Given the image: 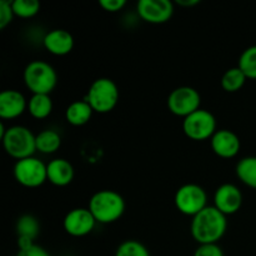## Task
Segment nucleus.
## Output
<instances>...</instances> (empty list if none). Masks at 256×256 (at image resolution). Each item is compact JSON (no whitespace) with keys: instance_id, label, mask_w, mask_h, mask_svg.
I'll return each instance as SVG.
<instances>
[{"instance_id":"30","label":"nucleus","mask_w":256,"mask_h":256,"mask_svg":"<svg viewBox=\"0 0 256 256\" xmlns=\"http://www.w3.org/2000/svg\"><path fill=\"white\" fill-rule=\"evenodd\" d=\"M199 0H176V4L182 8H192L199 4Z\"/></svg>"},{"instance_id":"5","label":"nucleus","mask_w":256,"mask_h":256,"mask_svg":"<svg viewBox=\"0 0 256 256\" xmlns=\"http://www.w3.org/2000/svg\"><path fill=\"white\" fill-rule=\"evenodd\" d=\"M120 92L118 85L110 78H99L90 85L84 100L90 104L94 112L108 114L115 109Z\"/></svg>"},{"instance_id":"14","label":"nucleus","mask_w":256,"mask_h":256,"mask_svg":"<svg viewBox=\"0 0 256 256\" xmlns=\"http://www.w3.org/2000/svg\"><path fill=\"white\" fill-rule=\"evenodd\" d=\"M28 110V100L20 92L14 89L2 90L0 92V118L12 120L19 118Z\"/></svg>"},{"instance_id":"25","label":"nucleus","mask_w":256,"mask_h":256,"mask_svg":"<svg viewBox=\"0 0 256 256\" xmlns=\"http://www.w3.org/2000/svg\"><path fill=\"white\" fill-rule=\"evenodd\" d=\"M115 256H150L149 250L138 240H125L118 246Z\"/></svg>"},{"instance_id":"13","label":"nucleus","mask_w":256,"mask_h":256,"mask_svg":"<svg viewBox=\"0 0 256 256\" xmlns=\"http://www.w3.org/2000/svg\"><path fill=\"white\" fill-rule=\"evenodd\" d=\"M210 142L212 152L222 159H232L236 156L242 148L239 136L229 129L216 130L210 139Z\"/></svg>"},{"instance_id":"28","label":"nucleus","mask_w":256,"mask_h":256,"mask_svg":"<svg viewBox=\"0 0 256 256\" xmlns=\"http://www.w3.org/2000/svg\"><path fill=\"white\" fill-rule=\"evenodd\" d=\"M99 5L108 12H118L126 5L125 0H100Z\"/></svg>"},{"instance_id":"7","label":"nucleus","mask_w":256,"mask_h":256,"mask_svg":"<svg viewBox=\"0 0 256 256\" xmlns=\"http://www.w3.org/2000/svg\"><path fill=\"white\" fill-rule=\"evenodd\" d=\"M14 178L25 188H39L48 180L46 164L35 156L16 160L14 165Z\"/></svg>"},{"instance_id":"15","label":"nucleus","mask_w":256,"mask_h":256,"mask_svg":"<svg viewBox=\"0 0 256 256\" xmlns=\"http://www.w3.org/2000/svg\"><path fill=\"white\" fill-rule=\"evenodd\" d=\"M74 36L68 30L52 29L45 34L42 45L52 55L64 56L74 48Z\"/></svg>"},{"instance_id":"18","label":"nucleus","mask_w":256,"mask_h":256,"mask_svg":"<svg viewBox=\"0 0 256 256\" xmlns=\"http://www.w3.org/2000/svg\"><path fill=\"white\" fill-rule=\"evenodd\" d=\"M15 230H16L18 239L19 240H28V242H35V239H36L40 232V222L34 215H22L16 220Z\"/></svg>"},{"instance_id":"29","label":"nucleus","mask_w":256,"mask_h":256,"mask_svg":"<svg viewBox=\"0 0 256 256\" xmlns=\"http://www.w3.org/2000/svg\"><path fill=\"white\" fill-rule=\"evenodd\" d=\"M16 256H50V254L42 246L34 244L26 249H20Z\"/></svg>"},{"instance_id":"12","label":"nucleus","mask_w":256,"mask_h":256,"mask_svg":"<svg viewBox=\"0 0 256 256\" xmlns=\"http://www.w3.org/2000/svg\"><path fill=\"white\" fill-rule=\"evenodd\" d=\"M242 192L236 185L222 184L215 190L214 206L224 215H232L242 209Z\"/></svg>"},{"instance_id":"17","label":"nucleus","mask_w":256,"mask_h":256,"mask_svg":"<svg viewBox=\"0 0 256 256\" xmlns=\"http://www.w3.org/2000/svg\"><path fill=\"white\" fill-rule=\"evenodd\" d=\"M94 110L86 100H76L65 110V119L72 126H82L92 119Z\"/></svg>"},{"instance_id":"16","label":"nucleus","mask_w":256,"mask_h":256,"mask_svg":"<svg viewBox=\"0 0 256 256\" xmlns=\"http://www.w3.org/2000/svg\"><path fill=\"white\" fill-rule=\"evenodd\" d=\"M48 182L55 186H66L72 182L75 176V170L72 162L62 158L50 160L46 164Z\"/></svg>"},{"instance_id":"9","label":"nucleus","mask_w":256,"mask_h":256,"mask_svg":"<svg viewBox=\"0 0 256 256\" xmlns=\"http://www.w3.org/2000/svg\"><path fill=\"white\" fill-rule=\"evenodd\" d=\"M168 109L176 116L186 118L200 109L202 96L199 92L192 86H179L168 96Z\"/></svg>"},{"instance_id":"3","label":"nucleus","mask_w":256,"mask_h":256,"mask_svg":"<svg viewBox=\"0 0 256 256\" xmlns=\"http://www.w3.org/2000/svg\"><path fill=\"white\" fill-rule=\"evenodd\" d=\"M25 86L32 94H46L55 89L58 84V74L54 66L42 60H32L25 66L22 72Z\"/></svg>"},{"instance_id":"22","label":"nucleus","mask_w":256,"mask_h":256,"mask_svg":"<svg viewBox=\"0 0 256 256\" xmlns=\"http://www.w3.org/2000/svg\"><path fill=\"white\" fill-rule=\"evenodd\" d=\"M246 75L239 66L230 68L224 72L222 78V88L226 92H236L242 89L246 82Z\"/></svg>"},{"instance_id":"1","label":"nucleus","mask_w":256,"mask_h":256,"mask_svg":"<svg viewBox=\"0 0 256 256\" xmlns=\"http://www.w3.org/2000/svg\"><path fill=\"white\" fill-rule=\"evenodd\" d=\"M228 229L226 215L212 206H206L195 215L190 224V232L195 242L202 244H218Z\"/></svg>"},{"instance_id":"4","label":"nucleus","mask_w":256,"mask_h":256,"mask_svg":"<svg viewBox=\"0 0 256 256\" xmlns=\"http://www.w3.org/2000/svg\"><path fill=\"white\" fill-rule=\"evenodd\" d=\"M2 142L5 152L16 160L34 156L36 152V135L22 125L8 128Z\"/></svg>"},{"instance_id":"19","label":"nucleus","mask_w":256,"mask_h":256,"mask_svg":"<svg viewBox=\"0 0 256 256\" xmlns=\"http://www.w3.org/2000/svg\"><path fill=\"white\" fill-rule=\"evenodd\" d=\"M28 112L34 119H46L52 112V96L46 94H32L28 100Z\"/></svg>"},{"instance_id":"20","label":"nucleus","mask_w":256,"mask_h":256,"mask_svg":"<svg viewBox=\"0 0 256 256\" xmlns=\"http://www.w3.org/2000/svg\"><path fill=\"white\" fill-rule=\"evenodd\" d=\"M62 146V136L56 130L46 129L36 135V152L42 154H54Z\"/></svg>"},{"instance_id":"24","label":"nucleus","mask_w":256,"mask_h":256,"mask_svg":"<svg viewBox=\"0 0 256 256\" xmlns=\"http://www.w3.org/2000/svg\"><path fill=\"white\" fill-rule=\"evenodd\" d=\"M12 8L15 16L30 19L39 12L40 2L38 0H12Z\"/></svg>"},{"instance_id":"23","label":"nucleus","mask_w":256,"mask_h":256,"mask_svg":"<svg viewBox=\"0 0 256 256\" xmlns=\"http://www.w3.org/2000/svg\"><path fill=\"white\" fill-rule=\"evenodd\" d=\"M238 66L242 70L248 79L256 80V45L246 48L242 52Z\"/></svg>"},{"instance_id":"10","label":"nucleus","mask_w":256,"mask_h":256,"mask_svg":"<svg viewBox=\"0 0 256 256\" xmlns=\"http://www.w3.org/2000/svg\"><path fill=\"white\" fill-rule=\"evenodd\" d=\"M136 12L144 22L150 24H164L174 14V2L170 0H140Z\"/></svg>"},{"instance_id":"2","label":"nucleus","mask_w":256,"mask_h":256,"mask_svg":"<svg viewBox=\"0 0 256 256\" xmlns=\"http://www.w3.org/2000/svg\"><path fill=\"white\" fill-rule=\"evenodd\" d=\"M125 200L114 190H100L89 200L88 209L100 224H112L119 220L125 212Z\"/></svg>"},{"instance_id":"8","label":"nucleus","mask_w":256,"mask_h":256,"mask_svg":"<svg viewBox=\"0 0 256 256\" xmlns=\"http://www.w3.org/2000/svg\"><path fill=\"white\" fill-rule=\"evenodd\" d=\"M182 130L189 139L195 142L212 139L216 132V119L209 112L200 108L182 120Z\"/></svg>"},{"instance_id":"21","label":"nucleus","mask_w":256,"mask_h":256,"mask_svg":"<svg viewBox=\"0 0 256 256\" xmlns=\"http://www.w3.org/2000/svg\"><path fill=\"white\" fill-rule=\"evenodd\" d=\"M235 172L242 184L256 189V156H245L240 159Z\"/></svg>"},{"instance_id":"6","label":"nucleus","mask_w":256,"mask_h":256,"mask_svg":"<svg viewBox=\"0 0 256 256\" xmlns=\"http://www.w3.org/2000/svg\"><path fill=\"white\" fill-rule=\"evenodd\" d=\"M174 202L182 214L194 218L208 206V195L200 185L184 184L175 192Z\"/></svg>"},{"instance_id":"26","label":"nucleus","mask_w":256,"mask_h":256,"mask_svg":"<svg viewBox=\"0 0 256 256\" xmlns=\"http://www.w3.org/2000/svg\"><path fill=\"white\" fill-rule=\"evenodd\" d=\"M15 14L12 12V2L9 0H2L0 2V29L4 30L14 19Z\"/></svg>"},{"instance_id":"11","label":"nucleus","mask_w":256,"mask_h":256,"mask_svg":"<svg viewBox=\"0 0 256 256\" xmlns=\"http://www.w3.org/2000/svg\"><path fill=\"white\" fill-rule=\"evenodd\" d=\"M96 220L88 208H76L65 215L62 226L66 234L74 238L86 236L94 230Z\"/></svg>"},{"instance_id":"27","label":"nucleus","mask_w":256,"mask_h":256,"mask_svg":"<svg viewBox=\"0 0 256 256\" xmlns=\"http://www.w3.org/2000/svg\"><path fill=\"white\" fill-rule=\"evenodd\" d=\"M194 256H224V252L218 244H202L196 248Z\"/></svg>"}]
</instances>
